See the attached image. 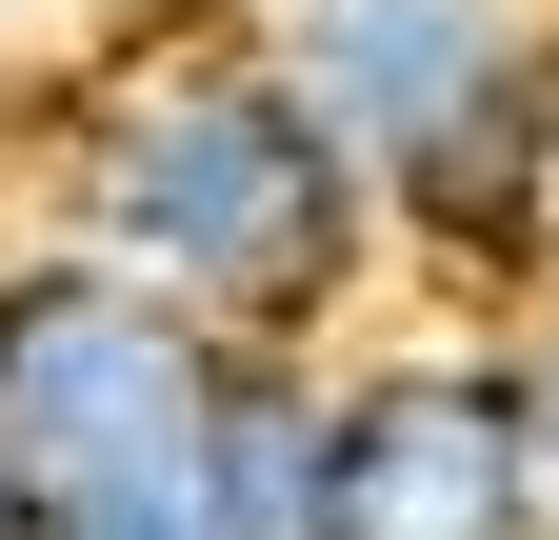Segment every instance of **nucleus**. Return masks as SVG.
<instances>
[{"label":"nucleus","instance_id":"5","mask_svg":"<svg viewBox=\"0 0 559 540\" xmlns=\"http://www.w3.org/2000/svg\"><path fill=\"white\" fill-rule=\"evenodd\" d=\"M200 540H340V341H221Z\"/></svg>","mask_w":559,"mask_h":540},{"label":"nucleus","instance_id":"8","mask_svg":"<svg viewBox=\"0 0 559 540\" xmlns=\"http://www.w3.org/2000/svg\"><path fill=\"white\" fill-rule=\"evenodd\" d=\"M0 540H21V481H0Z\"/></svg>","mask_w":559,"mask_h":540},{"label":"nucleus","instance_id":"6","mask_svg":"<svg viewBox=\"0 0 559 540\" xmlns=\"http://www.w3.org/2000/svg\"><path fill=\"white\" fill-rule=\"evenodd\" d=\"M479 341H500V400H520V441H539V481H559V281L520 320H479Z\"/></svg>","mask_w":559,"mask_h":540},{"label":"nucleus","instance_id":"1","mask_svg":"<svg viewBox=\"0 0 559 540\" xmlns=\"http://www.w3.org/2000/svg\"><path fill=\"white\" fill-rule=\"evenodd\" d=\"M60 240L120 260L140 301H180L200 341H340L380 301V200L320 141V101L221 21H140L40 101Z\"/></svg>","mask_w":559,"mask_h":540},{"label":"nucleus","instance_id":"2","mask_svg":"<svg viewBox=\"0 0 559 540\" xmlns=\"http://www.w3.org/2000/svg\"><path fill=\"white\" fill-rule=\"evenodd\" d=\"M380 200V281L520 320L559 281V0H240Z\"/></svg>","mask_w":559,"mask_h":540},{"label":"nucleus","instance_id":"4","mask_svg":"<svg viewBox=\"0 0 559 540\" xmlns=\"http://www.w3.org/2000/svg\"><path fill=\"white\" fill-rule=\"evenodd\" d=\"M340 540H559V481H539L479 320L340 341Z\"/></svg>","mask_w":559,"mask_h":540},{"label":"nucleus","instance_id":"3","mask_svg":"<svg viewBox=\"0 0 559 540\" xmlns=\"http://www.w3.org/2000/svg\"><path fill=\"white\" fill-rule=\"evenodd\" d=\"M200 400H221V341H200L180 301H140L81 240L0 260V481H21V520L200 481Z\"/></svg>","mask_w":559,"mask_h":540},{"label":"nucleus","instance_id":"7","mask_svg":"<svg viewBox=\"0 0 559 540\" xmlns=\"http://www.w3.org/2000/svg\"><path fill=\"white\" fill-rule=\"evenodd\" d=\"M21 540H200V481H140V501H60V520H21Z\"/></svg>","mask_w":559,"mask_h":540}]
</instances>
